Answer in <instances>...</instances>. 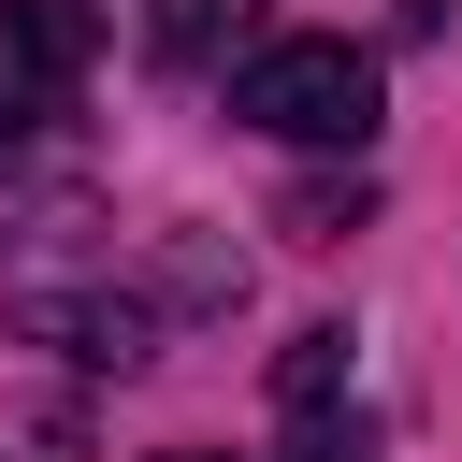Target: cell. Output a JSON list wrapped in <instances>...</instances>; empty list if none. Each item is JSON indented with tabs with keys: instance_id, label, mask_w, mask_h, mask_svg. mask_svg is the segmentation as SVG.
Returning <instances> with one entry per match:
<instances>
[{
	"instance_id": "6da1fadb",
	"label": "cell",
	"mask_w": 462,
	"mask_h": 462,
	"mask_svg": "<svg viewBox=\"0 0 462 462\" xmlns=\"http://www.w3.org/2000/svg\"><path fill=\"white\" fill-rule=\"evenodd\" d=\"M231 116H245V130H274V144H361V130H375V58H361V43H332V29L260 43V58L231 72Z\"/></svg>"
},
{
	"instance_id": "7a4b0ae2",
	"label": "cell",
	"mask_w": 462,
	"mask_h": 462,
	"mask_svg": "<svg viewBox=\"0 0 462 462\" xmlns=\"http://www.w3.org/2000/svg\"><path fill=\"white\" fill-rule=\"evenodd\" d=\"M274 404H289V462H361V419H346V332H303L274 361Z\"/></svg>"
},
{
	"instance_id": "3957f363",
	"label": "cell",
	"mask_w": 462,
	"mask_h": 462,
	"mask_svg": "<svg viewBox=\"0 0 462 462\" xmlns=\"http://www.w3.org/2000/svg\"><path fill=\"white\" fill-rule=\"evenodd\" d=\"M0 58H14L29 87H72V72L101 58V0H0Z\"/></svg>"
},
{
	"instance_id": "277c9868",
	"label": "cell",
	"mask_w": 462,
	"mask_h": 462,
	"mask_svg": "<svg viewBox=\"0 0 462 462\" xmlns=\"http://www.w3.org/2000/svg\"><path fill=\"white\" fill-rule=\"evenodd\" d=\"M245 29H260V0H159V14H144V43H159L173 72H202V58L245 43Z\"/></svg>"
},
{
	"instance_id": "5b68a950",
	"label": "cell",
	"mask_w": 462,
	"mask_h": 462,
	"mask_svg": "<svg viewBox=\"0 0 462 462\" xmlns=\"http://www.w3.org/2000/svg\"><path fill=\"white\" fill-rule=\"evenodd\" d=\"M361 202H375L361 173H346V188H289V245H346V231H361Z\"/></svg>"
},
{
	"instance_id": "8992f818",
	"label": "cell",
	"mask_w": 462,
	"mask_h": 462,
	"mask_svg": "<svg viewBox=\"0 0 462 462\" xmlns=\"http://www.w3.org/2000/svg\"><path fill=\"white\" fill-rule=\"evenodd\" d=\"M173 462H217V448H173Z\"/></svg>"
}]
</instances>
